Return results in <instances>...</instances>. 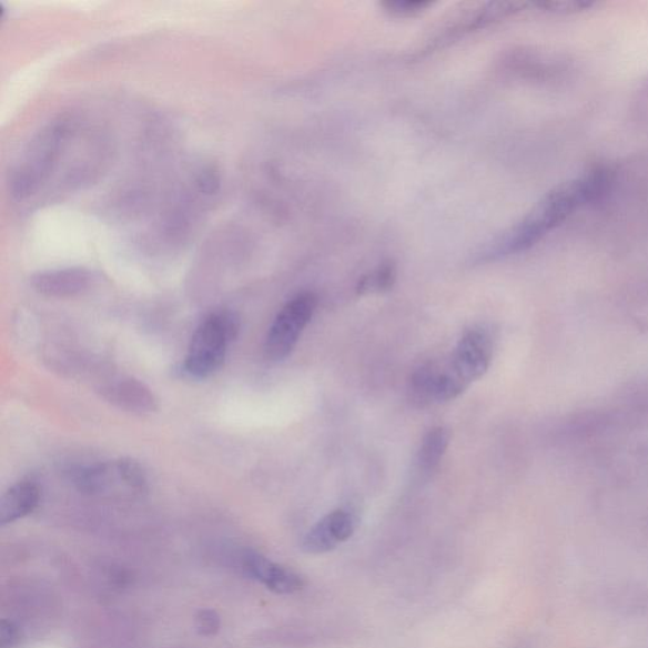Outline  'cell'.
<instances>
[{"instance_id":"obj_1","label":"cell","mask_w":648,"mask_h":648,"mask_svg":"<svg viewBox=\"0 0 648 648\" xmlns=\"http://www.w3.org/2000/svg\"><path fill=\"white\" fill-rule=\"evenodd\" d=\"M610 184L611 173L605 168H594L580 176L567 180L554 188L524 221L507 233L495 251L498 255H508L534 246L574 212L605 195Z\"/></svg>"},{"instance_id":"obj_2","label":"cell","mask_w":648,"mask_h":648,"mask_svg":"<svg viewBox=\"0 0 648 648\" xmlns=\"http://www.w3.org/2000/svg\"><path fill=\"white\" fill-rule=\"evenodd\" d=\"M239 332L240 318L236 313L221 311L205 317L195 330L188 347L183 364L184 374L193 379H206L217 373Z\"/></svg>"},{"instance_id":"obj_3","label":"cell","mask_w":648,"mask_h":648,"mask_svg":"<svg viewBox=\"0 0 648 648\" xmlns=\"http://www.w3.org/2000/svg\"><path fill=\"white\" fill-rule=\"evenodd\" d=\"M80 493L107 500H136L150 489L146 472L132 458H115L89 465L77 472Z\"/></svg>"},{"instance_id":"obj_4","label":"cell","mask_w":648,"mask_h":648,"mask_svg":"<svg viewBox=\"0 0 648 648\" xmlns=\"http://www.w3.org/2000/svg\"><path fill=\"white\" fill-rule=\"evenodd\" d=\"M317 308V296L312 293L296 295L279 312L265 341V354L272 362H282L293 353L305 327Z\"/></svg>"},{"instance_id":"obj_5","label":"cell","mask_w":648,"mask_h":648,"mask_svg":"<svg viewBox=\"0 0 648 648\" xmlns=\"http://www.w3.org/2000/svg\"><path fill=\"white\" fill-rule=\"evenodd\" d=\"M493 358V341L488 333L480 328L466 331L448 363L462 379L472 385L489 371Z\"/></svg>"},{"instance_id":"obj_6","label":"cell","mask_w":648,"mask_h":648,"mask_svg":"<svg viewBox=\"0 0 648 648\" xmlns=\"http://www.w3.org/2000/svg\"><path fill=\"white\" fill-rule=\"evenodd\" d=\"M98 393L113 407L136 414V416H150L159 409L155 393L145 383L134 377H113L99 386Z\"/></svg>"},{"instance_id":"obj_7","label":"cell","mask_w":648,"mask_h":648,"mask_svg":"<svg viewBox=\"0 0 648 648\" xmlns=\"http://www.w3.org/2000/svg\"><path fill=\"white\" fill-rule=\"evenodd\" d=\"M357 527L354 513L337 509L324 516L304 536L302 548L310 555H322L335 550L353 537Z\"/></svg>"},{"instance_id":"obj_8","label":"cell","mask_w":648,"mask_h":648,"mask_svg":"<svg viewBox=\"0 0 648 648\" xmlns=\"http://www.w3.org/2000/svg\"><path fill=\"white\" fill-rule=\"evenodd\" d=\"M95 276L85 267L48 270L32 276L31 285L41 295L50 298H74L92 290Z\"/></svg>"},{"instance_id":"obj_9","label":"cell","mask_w":648,"mask_h":648,"mask_svg":"<svg viewBox=\"0 0 648 648\" xmlns=\"http://www.w3.org/2000/svg\"><path fill=\"white\" fill-rule=\"evenodd\" d=\"M243 569L252 579L282 596H291L305 587V580L301 574L291 567L269 560L267 557L257 553H247L243 556Z\"/></svg>"},{"instance_id":"obj_10","label":"cell","mask_w":648,"mask_h":648,"mask_svg":"<svg viewBox=\"0 0 648 648\" xmlns=\"http://www.w3.org/2000/svg\"><path fill=\"white\" fill-rule=\"evenodd\" d=\"M41 500L40 485L31 479L18 482L0 500V525L13 524L32 515Z\"/></svg>"},{"instance_id":"obj_11","label":"cell","mask_w":648,"mask_h":648,"mask_svg":"<svg viewBox=\"0 0 648 648\" xmlns=\"http://www.w3.org/2000/svg\"><path fill=\"white\" fill-rule=\"evenodd\" d=\"M449 439V431L445 427L432 428L423 438L417 456V469L422 476H429L437 470L445 456Z\"/></svg>"},{"instance_id":"obj_12","label":"cell","mask_w":648,"mask_h":648,"mask_svg":"<svg viewBox=\"0 0 648 648\" xmlns=\"http://www.w3.org/2000/svg\"><path fill=\"white\" fill-rule=\"evenodd\" d=\"M395 281V270L392 266H384L379 272L372 276L363 279L358 284V294H366L371 292H384L391 290Z\"/></svg>"},{"instance_id":"obj_13","label":"cell","mask_w":648,"mask_h":648,"mask_svg":"<svg viewBox=\"0 0 648 648\" xmlns=\"http://www.w3.org/2000/svg\"><path fill=\"white\" fill-rule=\"evenodd\" d=\"M195 628L201 636L210 637L220 631L221 618L217 611L211 609L201 610L195 617Z\"/></svg>"},{"instance_id":"obj_14","label":"cell","mask_w":648,"mask_h":648,"mask_svg":"<svg viewBox=\"0 0 648 648\" xmlns=\"http://www.w3.org/2000/svg\"><path fill=\"white\" fill-rule=\"evenodd\" d=\"M22 634L20 627L12 620L3 619L0 624V648H16L21 644Z\"/></svg>"},{"instance_id":"obj_15","label":"cell","mask_w":648,"mask_h":648,"mask_svg":"<svg viewBox=\"0 0 648 648\" xmlns=\"http://www.w3.org/2000/svg\"><path fill=\"white\" fill-rule=\"evenodd\" d=\"M428 3L423 2H405V3H392L389 7L394 9V12L399 13H412L417 12L419 9L425 8Z\"/></svg>"}]
</instances>
